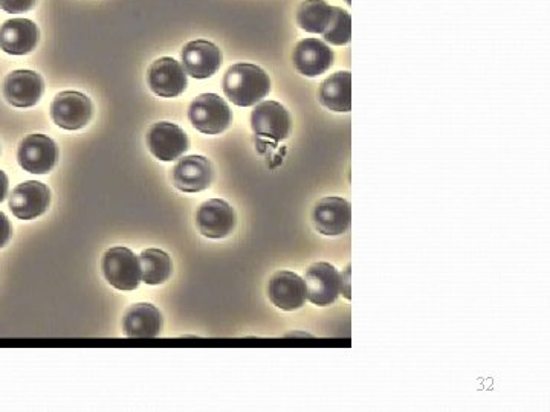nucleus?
Wrapping results in <instances>:
<instances>
[{"label": "nucleus", "mask_w": 550, "mask_h": 412, "mask_svg": "<svg viewBox=\"0 0 550 412\" xmlns=\"http://www.w3.org/2000/svg\"><path fill=\"white\" fill-rule=\"evenodd\" d=\"M324 40L330 45L344 46L352 40V17L343 8H334V19L330 23L326 33L323 34Z\"/></svg>", "instance_id": "obj_23"}, {"label": "nucleus", "mask_w": 550, "mask_h": 412, "mask_svg": "<svg viewBox=\"0 0 550 412\" xmlns=\"http://www.w3.org/2000/svg\"><path fill=\"white\" fill-rule=\"evenodd\" d=\"M318 100L332 112L347 113L352 110V74L335 72L321 83Z\"/></svg>", "instance_id": "obj_20"}, {"label": "nucleus", "mask_w": 550, "mask_h": 412, "mask_svg": "<svg viewBox=\"0 0 550 412\" xmlns=\"http://www.w3.org/2000/svg\"><path fill=\"white\" fill-rule=\"evenodd\" d=\"M141 280L149 286L164 284L172 275V258L161 249H147L140 255Z\"/></svg>", "instance_id": "obj_22"}, {"label": "nucleus", "mask_w": 550, "mask_h": 412, "mask_svg": "<svg viewBox=\"0 0 550 412\" xmlns=\"http://www.w3.org/2000/svg\"><path fill=\"white\" fill-rule=\"evenodd\" d=\"M188 120L204 135H220L230 127L233 113L224 98L216 94H202L190 104Z\"/></svg>", "instance_id": "obj_2"}, {"label": "nucleus", "mask_w": 550, "mask_h": 412, "mask_svg": "<svg viewBox=\"0 0 550 412\" xmlns=\"http://www.w3.org/2000/svg\"><path fill=\"white\" fill-rule=\"evenodd\" d=\"M334 8L326 0H305L298 7V26L306 33L324 34L334 19Z\"/></svg>", "instance_id": "obj_21"}, {"label": "nucleus", "mask_w": 550, "mask_h": 412, "mask_svg": "<svg viewBox=\"0 0 550 412\" xmlns=\"http://www.w3.org/2000/svg\"><path fill=\"white\" fill-rule=\"evenodd\" d=\"M347 4H352V0H346Z\"/></svg>", "instance_id": "obj_27"}, {"label": "nucleus", "mask_w": 550, "mask_h": 412, "mask_svg": "<svg viewBox=\"0 0 550 412\" xmlns=\"http://www.w3.org/2000/svg\"><path fill=\"white\" fill-rule=\"evenodd\" d=\"M308 300L318 307L330 306L341 293V274L330 263H315L306 271L305 278Z\"/></svg>", "instance_id": "obj_7"}, {"label": "nucleus", "mask_w": 550, "mask_h": 412, "mask_svg": "<svg viewBox=\"0 0 550 412\" xmlns=\"http://www.w3.org/2000/svg\"><path fill=\"white\" fill-rule=\"evenodd\" d=\"M295 68L305 77L315 78L334 65V51L318 39L301 40L294 49Z\"/></svg>", "instance_id": "obj_17"}, {"label": "nucleus", "mask_w": 550, "mask_h": 412, "mask_svg": "<svg viewBox=\"0 0 550 412\" xmlns=\"http://www.w3.org/2000/svg\"><path fill=\"white\" fill-rule=\"evenodd\" d=\"M181 58L185 72L196 80L213 77L222 66V52L207 40L187 43L182 49Z\"/></svg>", "instance_id": "obj_14"}, {"label": "nucleus", "mask_w": 550, "mask_h": 412, "mask_svg": "<svg viewBox=\"0 0 550 412\" xmlns=\"http://www.w3.org/2000/svg\"><path fill=\"white\" fill-rule=\"evenodd\" d=\"M94 115L91 98L81 92H60L51 104V118L65 130H80L88 126Z\"/></svg>", "instance_id": "obj_4"}, {"label": "nucleus", "mask_w": 550, "mask_h": 412, "mask_svg": "<svg viewBox=\"0 0 550 412\" xmlns=\"http://www.w3.org/2000/svg\"><path fill=\"white\" fill-rule=\"evenodd\" d=\"M8 194V176L0 170V203L4 202Z\"/></svg>", "instance_id": "obj_26"}, {"label": "nucleus", "mask_w": 550, "mask_h": 412, "mask_svg": "<svg viewBox=\"0 0 550 412\" xmlns=\"http://www.w3.org/2000/svg\"><path fill=\"white\" fill-rule=\"evenodd\" d=\"M51 203V191L39 181L17 185L10 196V210L17 219L33 220L46 213Z\"/></svg>", "instance_id": "obj_12"}, {"label": "nucleus", "mask_w": 550, "mask_h": 412, "mask_svg": "<svg viewBox=\"0 0 550 412\" xmlns=\"http://www.w3.org/2000/svg\"><path fill=\"white\" fill-rule=\"evenodd\" d=\"M213 181V167L204 156H185L173 168V184L184 193L207 190Z\"/></svg>", "instance_id": "obj_16"}, {"label": "nucleus", "mask_w": 550, "mask_h": 412, "mask_svg": "<svg viewBox=\"0 0 550 412\" xmlns=\"http://www.w3.org/2000/svg\"><path fill=\"white\" fill-rule=\"evenodd\" d=\"M123 329L129 338H156L162 330L161 312L153 304H133L124 313Z\"/></svg>", "instance_id": "obj_19"}, {"label": "nucleus", "mask_w": 550, "mask_h": 412, "mask_svg": "<svg viewBox=\"0 0 550 412\" xmlns=\"http://www.w3.org/2000/svg\"><path fill=\"white\" fill-rule=\"evenodd\" d=\"M37 0H0V10L5 13L19 14L33 10Z\"/></svg>", "instance_id": "obj_24"}, {"label": "nucleus", "mask_w": 550, "mask_h": 412, "mask_svg": "<svg viewBox=\"0 0 550 412\" xmlns=\"http://www.w3.org/2000/svg\"><path fill=\"white\" fill-rule=\"evenodd\" d=\"M11 239V225L8 217L0 211V248L8 245Z\"/></svg>", "instance_id": "obj_25"}, {"label": "nucleus", "mask_w": 550, "mask_h": 412, "mask_svg": "<svg viewBox=\"0 0 550 412\" xmlns=\"http://www.w3.org/2000/svg\"><path fill=\"white\" fill-rule=\"evenodd\" d=\"M104 278L110 286L118 290L138 289L141 283L140 258L133 254L129 248L115 246L104 254L101 261Z\"/></svg>", "instance_id": "obj_3"}, {"label": "nucleus", "mask_w": 550, "mask_h": 412, "mask_svg": "<svg viewBox=\"0 0 550 412\" xmlns=\"http://www.w3.org/2000/svg\"><path fill=\"white\" fill-rule=\"evenodd\" d=\"M147 147L159 161H176L188 150V136L176 124L162 121L150 127L147 133Z\"/></svg>", "instance_id": "obj_10"}, {"label": "nucleus", "mask_w": 550, "mask_h": 412, "mask_svg": "<svg viewBox=\"0 0 550 412\" xmlns=\"http://www.w3.org/2000/svg\"><path fill=\"white\" fill-rule=\"evenodd\" d=\"M39 28L33 20L11 19L0 26V49L10 55H26L39 43Z\"/></svg>", "instance_id": "obj_18"}, {"label": "nucleus", "mask_w": 550, "mask_h": 412, "mask_svg": "<svg viewBox=\"0 0 550 412\" xmlns=\"http://www.w3.org/2000/svg\"><path fill=\"white\" fill-rule=\"evenodd\" d=\"M147 81L153 94L161 98H175L187 89V72L175 58L162 57L150 66Z\"/></svg>", "instance_id": "obj_11"}, {"label": "nucleus", "mask_w": 550, "mask_h": 412, "mask_svg": "<svg viewBox=\"0 0 550 412\" xmlns=\"http://www.w3.org/2000/svg\"><path fill=\"white\" fill-rule=\"evenodd\" d=\"M268 297L275 307L286 312L301 309L308 301L305 280L291 271L275 272L269 281Z\"/></svg>", "instance_id": "obj_13"}, {"label": "nucleus", "mask_w": 550, "mask_h": 412, "mask_svg": "<svg viewBox=\"0 0 550 412\" xmlns=\"http://www.w3.org/2000/svg\"><path fill=\"white\" fill-rule=\"evenodd\" d=\"M251 127L260 138L277 144L291 133V115L277 101H260L251 113Z\"/></svg>", "instance_id": "obj_6"}, {"label": "nucleus", "mask_w": 550, "mask_h": 412, "mask_svg": "<svg viewBox=\"0 0 550 412\" xmlns=\"http://www.w3.org/2000/svg\"><path fill=\"white\" fill-rule=\"evenodd\" d=\"M45 91L42 77L37 72L20 69L11 72L4 81V97L11 106L33 107L39 103Z\"/></svg>", "instance_id": "obj_15"}, {"label": "nucleus", "mask_w": 550, "mask_h": 412, "mask_svg": "<svg viewBox=\"0 0 550 412\" xmlns=\"http://www.w3.org/2000/svg\"><path fill=\"white\" fill-rule=\"evenodd\" d=\"M196 226L207 239H225L236 228V213L225 200L211 199L199 206Z\"/></svg>", "instance_id": "obj_8"}, {"label": "nucleus", "mask_w": 550, "mask_h": 412, "mask_svg": "<svg viewBox=\"0 0 550 412\" xmlns=\"http://www.w3.org/2000/svg\"><path fill=\"white\" fill-rule=\"evenodd\" d=\"M271 91L269 75L251 63H237L224 77V92L231 103L239 107L259 104Z\"/></svg>", "instance_id": "obj_1"}, {"label": "nucleus", "mask_w": 550, "mask_h": 412, "mask_svg": "<svg viewBox=\"0 0 550 412\" xmlns=\"http://www.w3.org/2000/svg\"><path fill=\"white\" fill-rule=\"evenodd\" d=\"M59 159V147L49 136L34 133L20 142L17 161L23 170L31 174H46Z\"/></svg>", "instance_id": "obj_5"}, {"label": "nucleus", "mask_w": 550, "mask_h": 412, "mask_svg": "<svg viewBox=\"0 0 550 412\" xmlns=\"http://www.w3.org/2000/svg\"><path fill=\"white\" fill-rule=\"evenodd\" d=\"M312 220L315 229L327 237L346 234L352 225V206L343 197H324L315 205Z\"/></svg>", "instance_id": "obj_9"}]
</instances>
